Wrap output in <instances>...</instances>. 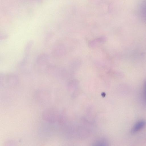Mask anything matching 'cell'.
I'll use <instances>...</instances> for the list:
<instances>
[{
  "mask_svg": "<svg viewBox=\"0 0 146 146\" xmlns=\"http://www.w3.org/2000/svg\"><path fill=\"white\" fill-rule=\"evenodd\" d=\"M19 82V78L16 75L9 74L3 75L0 77V84L3 86L12 88L16 86Z\"/></svg>",
  "mask_w": 146,
  "mask_h": 146,
  "instance_id": "obj_1",
  "label": "cell"
},
{
  "mask_svg": "<svg viewBox=\"0 0 146 146\" xmlns=\"http://www.w3.org/2000/svg\"><path fill=\"white\" fill-rule=\"evenodd\" d=\"M92 146H109V143L106 139L100 138L95 141Z\"/></svg>",
  "mask_w": 146,
  "mask_h": 146,
  "instance_id": "obj_4",
  "label": "cell"
},
{
  "mask_svg": "<svg viewBox=\"0 0 146 146\" xmlns=\"http://www.w3.org/2000/svg\"><path fill=\"white\" fill-rule=\"evenodd\" d=\"M143 98L144 104L146 106V80L145 81L143 86Z\"/></svg>",
  "mask_w": 146,
  "mask_h": 146,
  "instance_id": "obj_5",
  "label": "cell"
},
{
  "mask_svg": "<svg viewBox=\"0 0 146 146\" xmlns=\"http://www.w3.org/2000/svg\"><path fill=\"white\" fill-rule=\"evenodd\" d=\"M146 122L144 120H141L136 122L132 127L131 132L134 133L143 129L145 126Z\"/></svg>",
  "mask_w": 146,
  "mask_h": 146,
  "instance_id": "obj_3",
  "label": "cell"
},
{
  "mask_svg": "<svg viewBox=\"0 0 146 146\" xmlns=\"http://www.w3.org/2000/svg\"><path fill=\"white\" fill-rule=\"evenodd\" d=\"M36 101L40 104H46L49 101L50 96L49 93L46 90H39L36 91L35 95Z\"/></svg>",
  "mask_w": 146,
  "mask_h": 146,
  "instance_id": "obj_2",
  "label": "cell"
}]
</instances>
